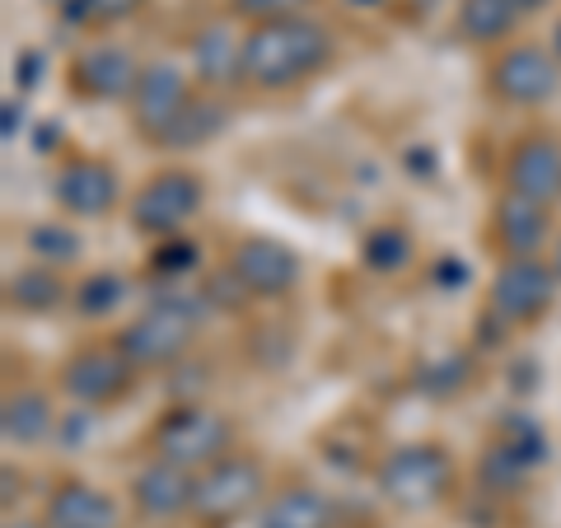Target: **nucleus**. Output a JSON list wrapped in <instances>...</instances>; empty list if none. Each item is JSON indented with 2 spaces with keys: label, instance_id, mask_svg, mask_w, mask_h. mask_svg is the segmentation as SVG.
Masks as SVG:
<instances>
[{
  "label": "nucleus",
  "instance_id": "14",
  "mask_svg": "<svg viewBox=\"0 0 561 528\" xmlns=\"http://www.w3.org/2000/svg\"><path fill=\"white\" fill-rule=\"evenodd\" d=\"M557 210L538 206L519 192H496L486 206V249L496 253V262L511 257H548V249L557 243Z\"/></svg>",
  "mask_w": 561,
  "mask_h": 528
},
{
  "label": "nucleus",
  "instance_id": "22",
  "mask_svg": "<svg viewBox=\"0 0 561 528\" xmlns=\"http://www.w3.org/2000/svg\"><path fill=\"white\" fill-rule=\"evenodd\" d=\"M519 24H524V14L515 10V0H459L449 33H454V43H463V47L501 51L515 43Z\"/></svg>",
  "mask_w": 561,
  "mask_h": 528
},
{
  "label": "nucleus",
  "instance_id": "8",
  "mask_svg": "<svg viewBox=\"0 0 561 528\" xmlns=\"http://www.w3.org/2000/svg\"><path fill=\"white\" fill-rule=\"evenodd\" d=\"M561 280L548 257H511L496 262L486 280V319L501 332H529L552 313Z\"/></svg>",
  "mask_w": 561,
  "mask_h": 528
},
{
  "label": "nucleus",
  "instance_id": "10",
  "mask_svg": "<svg viewBox=\"0 0 561 528\" xmlns=\"http://www.w3.org/2000/svg\"><path fill=\"white\" fill-rule=\"evenodd\" d=\"M197 99V80H192V70L169 61V57H154L146 61L136 80V94L127 103V122L136 140H146L150 150L164 146V136L173 131V122L187 113V103Z\"/></svg>",
  "mask_w": 561,
  "mask_h": 528
},
{
  "label": "nucleus",
  "instance_id": "27",
  "mask_svg": "<svg viewBox=\"0 0 561 528\" xmlns=\"http://www.w3.org/2000/svg\"><path fill=\"white\" fill-rule=\"evenodd\" d=\"M146 5H150V0H61L66 20L76 28H84V33H108L117 24L136 20Z\"/></svg>",
  "mask_w": 561,
  "mask_h": 528
},
{
  "label": "nucleus",
  "instance_id": "26",
  "mask_svg": "<svg viewBox=\"0 0 561 528\" xmlns=\"http://www.w3.org/2000/svg\"><path fill=\"white\" fill-rule=\"evenodd\" d=\"M24 249H28L33 262H47V267H70V262L84 253V239L70 230L66 220H38V225H28Z\"/></svg>",
  "mask_w": 561,
  "mask_h": 528
},
{
  "label": "nucleus",
  "instance_id": "30",
  "mask_svg": "<svg viewBox=\"0 0 561 528\" xmlns=\"http://www.w3.org/2000/svg\"><path fill=\"white\" fill-rule=\"evenodd\" d=\"M202 267V249L192 243L187 234L179 239H160L150 249V280H179L187 272H197Z\"/></svg>",
  "mask_w": 561,
  "mask_h": 528
},
{
  "label": "nucleus",
  "instance_id": "21",
  "mask_svg": "<svg viewBox=\"0 0 561 528\" xmlns=\"http://www.w3.org/2000/svg\"><path fill=\"white\" fill-rule=\"evenodd\" d=\"M76 299V280L66 267H47V262H28V267L5 276V309L24 313V319H51Z\"/></svg>",
  "mask_w": 561,
  "mask_h": 528
},
{
  "label": "nucleus",
  "instance_id": "23",
  "mask_svg": "<svg viewBox=\"0 0 561 528\" xmlns=\"http://www.w3.org/2000/svg\"><path fill=\"white\" fill-rule=\"evenodd\" d=\"M225 127H230V103H225V94H210V90H197V99L187 103V113L173 122V131L164 136L169 154H183V150H197L206 146V140H216Z\"/></svg>",
  "mask_w": 561,
  "mask_h": 528
},
{
  "label": "nucleus",
  "instance_id": "19",
  "mask_svg": "<svg viewBox=\"0 0 561 528\" xmlns=\"http://www.w3.org/2000/svg\"><path fill=\"white\" fill-rule=\"evenodd\" d=\"M257 528H342V509L313 482H280L257 509Z\"/></svg>",
  "mask_w": 561,
  "mask_h": 528
},
{
  "label": "nucleus",
  "instance_id": "15",
  "mask_svg": "<svg viewBox=\"0 0 561 528\" xmlns=\"http://www.w3.org/2000/svg\"><path fill=\"white\" fill-rule=\"evenodd\" d=\"M501 187L557 210L561 206V136L542 131V127L519 131L511 146H505Z\"/></svg>",
  "mask_w": 561,
  "mask_h": 528
},
{
  "label": "nucleus",
  "instance_id": "9",
  "mask_svg": "<svg viewBox=\"0 0 561 528\" xmlns=\"http://www.w3.org/2000/svg\"><path fill=\"white\" fill-rule=\"evenodd\" d=\"M486 94L501 108H548L561 94V57L548 43H511L491 51L486 61Z\"/></svg>",
  "mask_w": 561,
  "mask_h": 528
},
{
  "label": "nucleus",
  "instance_id": "16",
  "mask_svg": "<svg viewBox=\"0 0 561 528\" xmlns=\"http://www.w3.org/2000/svg\"><path fill=\"white\" fill-rule=\"evenodd\" d=\"M131 509L154 528L183 524L192 519V505H197V472H187L169 459H150L131 472Z\"/></svg>",
  "mask_w": 561,
  "mask_h": 528
},
{
  "label": "nucleus",
  "instance_id": "6",
  "mask_svg": "<svg viewBox=\"0 0 561 528\" xmlns=\"http://www.w3.org/2000/svg\"><path fill=\"white\" fill-rule=\"evenodd\" d=\"M206 206V179L192 164H164L146 173L127 197V220L140 239L160 243L187 234V225L202 216Z\"/></svg>",
  "mask_w": 561,
  "mask_h": 528
},
{
  "label": "nucleus",
  "instance_id": "28",
  "mask_svg": "<svg viewBox=\"0 0 561 528\" xmlns=\"http://www.w3.org/2000/svg\"><path fill=\"white\" fill-rule=\"evenodd\" d=\"M529 472H534V463L524 459V454H515L511 445H491L486 454H482V463H478V482L486 486V491H496V496H505V491H515V486H524L529 482Z\"/></svg>",
  "mask_w": 561,
  "mask_h": 528
},
{
  "label": "nucleus",
  "instance_id": "1",
  "mask_svg": "<svg viewBox=\"0 0 561 528\" xmlns=\"http://www.w3.org/2000/svg\"><path fill=\"white\" fill-rule=\"evenodd\" d=\"M337 66V33L319 14H295V20L253 24L243 28V57H239V90L280 99L305 84L323 80Z\"/></svg>",
  "mask_w": 561,
  "mask_h": 528
},
{
  "label": "nucleus",
  "instance_id": "25",
  "mask_svg": "<svg viewBox=\"0 0 561 528\" xmlns=\"http://www.w3.org/2000/svg\"><path fill=\"white\" fill-rule=\"evenodd\" d=\"M412 257H416V243L402 225H375V230L360 239V262L375 276H393V272L408 267Z\"/></svg>",
  "mask_w": 561,
  "mask_h": 528
},
{
  "label": "nucleus",
  "instance_id": "12",
  "mask_svg": "<svg viewBox=\"0 0 561 528\" xmlns=\"http://www.w3.org/2000/svg\"><path fill=\"white\" fill-rule=\"evenodd\" d=\"M127 202L122 173L103 154H66L51 173V206L66 220H108Z\"/></svg>",
  "mask_w": 561,
  "mask_h": 528
},
{
  "label": "nucleus",
  "instance_id": "32",
  "mask_svg": "<svg viewBox=\"0 0 561 528\" xmlns=\"http://www.w3.org/2000/svg\"><path fill=\"white\" fill-rule=\"evenodd\" d=\"M0 528H47V519H24V515H5Z\"/></svg>",
  "mask_w": 561,
  "mask_h": 528
},
{
  "label": "nucleus",
  "instance_id": "4",
  "mask_svg": "<svg viewBox=\"0 0 561 528\" xmlns=\"http://www.w3.org/2000/svg\"><path fill=\"white\" fill-rule=\"evenodd\" d=\"M272 496L267 463L253 449H234L220 463L197 472V505H192V528H239L243 519H257L262 501Z\"/></svg>",
  "mask_w": 561,
  "mask_h": 528
},
{
  "label": "nucleus",
  "instance_id": "24",
  "mask_svg": "<svg viewBox=\"0 0 561 528\" xmlns=\"http://www.w3.org/2000/svg\"><path fill=\"white\" fill-rule=\"evenodd\" d=\"M127 295H131L127 276L99 267V272L76 280V299H70V309H76L80 319H94L99 323V319H108V313H117L122 305H127Z\"/></svg>",
  "mask_w": 561,
  "mask_h": 528
},
{
  "label": "nucleus",
  "instance_id": "18",
  "mask_svg": "<svg viewBox=\"0 0 561 528\" xmlns=\"http://www.w3.org/2000/svg\"><path fill=\"white\" fill-rule=\"evenodd\" d=\"M239 57H243V24H234L220 10L216 20L192 33V80H197V90L210 94L239 90Z\"/></svg>",
  "mask_w": 561,
  "mask_h": 528
},
{
  "label": "nucleus",
  "instance_id": "13",
  "mask_svg": "<svg viewBox=\"0 0 561 528\" xmlns=\"http://www.w3.org/2000/svg\"><path fill=\"white\" fill-rule=\"evenodd\" d=\"M140 70H146V61H140L127 43L94 38V43L70 51L66 90H70V99H80V103H131Z\"/></svg>",
  "mask_w": 561,
  "mask_h": 528
},
{
  "label": "nucleus",
  "instance_id": "31",
  "mask_svg": "<svg viewBox=\"0 0 561 528\" xmlns=\"http://www.w3.org/2000/svg\"><path fill=\"white\" fill-rule=\"evenodd\" d=\"M0 478H5V496H0V505H5V515H14V496H20L14 486H24V478H14V468H5Z\"/></svg>",
  "mask_w": 561,
  "mask_h": 528
},
{
  "label": "nucleus",
  "instance_id": "2",
  "mask_svg": "<svg viewBox=\"0 0 561 528\" xmlns=\"http://www.w3.org/2000/svg\"><path fill=\"white\" fill-rule=\"evenodd\" d=\"M206 323V305L202 299H187L179 290L154 295L150 305H140L127 323L117 328V346L140 375H173L192 351H197Z\"/></svg>",
  "mask_w": 561,
  "mask_h": 528
},
{
  "label": "nucleus",
  "instance_id": "17",
  "mask_svg": "<svg viewBox=\"0 0 561 528\" xmlns=\"http://www.w3.org/2000/svg\"><path fill=\"white\" fill-rule=\"evenodd\" d=\"M43 519H47V528H127L122 501L90 478L51 482L47 501H43Z\"/></svg>",
  "mask_w": 561,
  "mask_h": 528
},
{
  "label": "nucleus",
  "instance_id": "7",
  "mask_svg": "<svg viewBox=\"0 0 561 528\" xmlns=\"http://www.w3.org/2000/svg\"><path fill=\"white\" fill-rule=\"evenodd\" d=\"M136 383H140V369L122 356L117 342H80L57 365V393L84 412L122 408L136 393Z\"/></svg>",
  "mask_w": 561,
  "mask_h": 528
},
{
  "label": "nucleus",
  "instance_id": "34",
  "mask_svg": "<svg viewBox=\"0 0 561 528\" xmlns=\"http://www.w3.org/2000/svg\"><path fill=\"white\" fill-rule=\"evenodd\" d=\"M548 262H552V272H557V280H561V234H557V243H552V253H548Z\"/></svg>",
  "mask_w": 561,
  "mask_h": 528
},
{
  "label": "nucleus",
  "instance_id": "20",
  "mask_svg": "<svg viewBox=\"0 0 561 528\" xmlns=\"http://www.w3.org/2000/svg\"><path fill=\"white\" fill-rule=\"evenodd\" d=\"M57 435V398L38 383H20L0 402V439L10 449H38Z\"/></svg>",
  "mask_w": 561,
  "mask_h": 528
},
{
  "label": "nucleus",
  "instance_id": "35",
  "mask_svg": "<svg viewBox=\"0 0 561 528\" xmlns=\"http://www.w3.org/2000/svg\"><path fill=\"white\" fill-rule=\"evenodd\" d=\"M408 5H416V10H426V5H431V0H408Z\"/></svg>",
  "mask_w": 561,
  "mask_h": 528
},
{
  "label": "nucleus",
  "instance_id": "3",
  "mask_svg": "<svg viewBox=\"0 0 561 528\" xmlns=\"http://www.w3.org/2000/svg\"><path fill=\"white\" fill-rule=\"evenodd\" d=\"M239 449V426L230 412L210 408V402H169V408L150 421L146 454L150 459H169L187 472H206L220 463L225 454Z\"/></svg>",
  "mask_w": 561,
  "mask_h": 528
},
{
  "label": "nucleus",
  "instance_id": "11",
  "mask_svg": "<svg viewBox=\"0 0 561 528\" xmlns=\"http://www.w3.org/2000/svg\"><path fill=\"white\" fill-rule=\"evenodd\" d=\"M225 272L249 299H290L305 280V257L290 249L286 239L272 234H243L230 243Z\"/></svg>",
  "mask_w": 561,
  "mask_h": 528
},
{
  "label": "nucleus",
  "instance_id": "29",
  "mask_svg": "<svg viewBox=\"0 0 561 528\" xmlns=\"http://www.w3.org/2000/svg\"><path fill=\"white\" fill-rule=\"evenodd\" d=\"M319 0H225V14L234 24L253 28V24H276V20H295V14H319Z\"/></svg>",
  "mask_w": 561,
  "mask_h": 528
},
{
  "label": "nucleus",
  "instance_id": "5",
  "mask_svg": "<svg viewBox=\"0 0 561 528\" xmlns=\"http://www.w3.org/2000/svg\"><path fill=\"white\" fill-rule=\"evenodd\" d=\"M454 482H459V463L445 445L435 439H408V445H393L375 468V491L393 509H431L445 505L454 496Z\"/></svg>",
  "mask_w": 561,
  "mask_h": 528
},
{
  "label": "nucleus",
  "instance_id": "33",
  "mask_svg": "<svg viewBox=\"0 0 561 528\" xmlns=\"http://www.w3.org/2000/svg\"><path fill=\"white\" fill-rule=\"evenodd\" d=\"M552 0H515V10L524 14V20H529V14H538V10H548Z\"/></svg>",
  "mask_w": 561,
  "mask_h": 528
}]
</instances>
